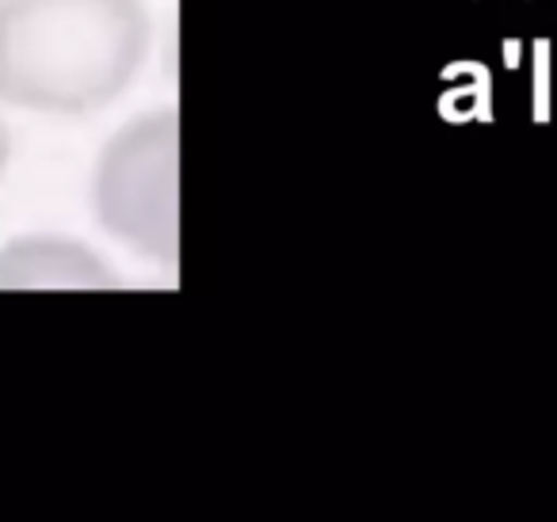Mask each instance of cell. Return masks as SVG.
<instances>
[{
  "mask_svg": "<svg viewBox=\"0 0 557 522\" xmlns=\"http://www.w3.org/2000/svg\"><path fill=\"white\" fill-rule=\"evenodd\" d=\"M149 35L141 0H0V103L92 115L134 85Z\"/></svg>",
  "mask_w": 557,
  "mask_h": 522,
  "instance_id": "1",
  "label": "cell"
},
{
  "mask_svg": "<svg viewBox=\"0 0 557 522\" xmlns=\"http://www.w3.org/2000/svg\"><path fill=\"white\" fill-rule=\"evenodd\" d=\"M92 214L119 245L164 268L180 260V115L149 111L96 157Z\"/></svg>",
  "mask_w": 557,
  "mask_h": 522,
  "instance_id": "2",
  "label": "cell"
},
{
  "mask_svg": "<svg viewBox=\"0 0 557 522\" xmlns=\"http://www.w3.org/2000/svg\"><path fill=\"white\" fill-rule=\"evenodd\" d=\"M119 275L73 237L35 233L0 248V290H115Z\"/></svg>",
  "mask_w": 557,
  "mask_h": 522,
  "instance_id": "3",
  "label": "cell"
},
{
  "mask_svg": "<svg viewBox=\"0 0 557 522\" xmlns=\"http://www.w3.org/2000/svg\"><path fill=\"white\" fill-rule=\"evenodd\" d=\"M9 161H12V134H9V123L0 119V176L9 172Z\"/></svg>",
  "mask_w": 557,
  "mask_h": 522,
  "instance_id": "4",
  "label": "cell"
}]
</instances>
